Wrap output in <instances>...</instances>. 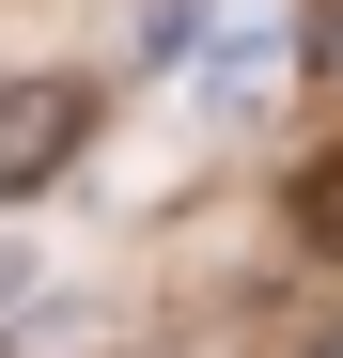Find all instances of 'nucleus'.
<instances>
[{
  "mask_svg": "<svg viewBox=\"0 0 343 358\" xmlns=\"http://www.w3.org/2000/svg\"><path fill=\"white\" fill-rule=\"evenodd\" d=\"M78 141H94V78H0V203L63 187Z\"/></svg>",
  "mask_w": 343,
  "mask_h": 358,
  "instance_id": "1",
  "label": "nucleus"
},
{
  "mask_svg": "<svg viewBox=\"0 0 343 358\" xmlns=\"http://www.w3.org/2000/svg\"><path fill=\"white\" fill-rule=\"evenodd\" d=\"M265 78H281V16L265 0H218L203 16V109H265Z\"/></svg>",
  "mask_w": 343,
  "mask_h": 358,
  "instance_id": "2",
  "label": "nucleus"
},
{
  "mask_svg": "<svg viewBox=\"0 0 343 358\" xmlns=\"http://www.w3.org/2000/svg\"><path fill=\"white\" fill-rule=\"evenodd\" d=\"M281 218H297V250H312V265H343V141L297 171V187H281Z\"/></svg>",
  "mask_w": 343,
  "mask_h": 358,
  "instance_id": "3",
  "label": "nucleus"
}]
</instances>
